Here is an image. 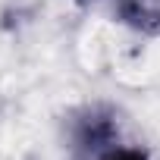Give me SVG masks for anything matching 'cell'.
I'll return each mask as SVG.
<instances>
[{
	"instance_id": "cell-1",
	"label": "cell",
	"mask_w": 160,
	"mask_h": 160,
	"mask_svg": "<svg viewBox=\"0 0 160 160\" xmlns=\"http://www.w3.org/2000/svg\"><path fill=\"white\" fill-rule=\"evenodd\" d=\"M119 13L135 28H160V0H119Z\"/></svg>"
},
{
	"instance_id": "cell-2",
	"label": "cell",
	"mask_w": 160,
	"mask_h": 160,
	"mask_svg": "<svg viewBox=\"0 0 160 160\" xmlns=\"http://www.w3.org/2000/svg\"><path fill=\"white\" fill-rule=\"evenodd\" d=\"M107 160H148L141 151H119V154H113V157H107Z\"/></svg>"
}]
</instances>
